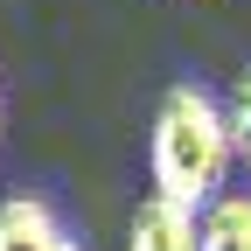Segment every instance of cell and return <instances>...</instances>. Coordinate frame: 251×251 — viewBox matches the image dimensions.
<instances>
[{"mask_svg": "<svg viewBox=\"0 0 251 251\" xmlns=\"http://www.w3.org/2000/svg\"><path fill=\"white\" fill-rule=\"evenodd\" d=\"M230 126L224 105L202 84H175L161 112H153V140H147V168H153V196H168L181 209H209L216 196H230Z\"/></svg>", "mask_w": 251, "mask_h": 251, "instance_id": "cell-1", "label": "cell"}, {"mask_svg": "<svg viewBox=\"0 0 251 251\" xmlns=\"http://www.w3.org/2000/svg\"><path fill=\"white\" fill-rule=\"evenodd\" d=\"M63 230L56 209L35 202V196H7L0 202V251H63Z\"/></svg>", "mask_w": 251, "mask_h": 251, "instance_id": "cell-3", "label": "cell"}, {"mask_svg": "<svg viewBox=\"0 0 251 251\" xmlns=\"http://www.w3.org/2000/svg\"><path fill=\"white\" fill-rule=\"evenodd\" d=\"M196 251H251V196H216L196 216Z\"/></svg>", "mask_w": 251, "mask_h": 251, "instance_id": "cell-4", "label": "cell"}, {"mask_svg": "<svg viewBox=\"0 0 251 251\" xmlns=\"http://www.w3.org/2000/svg\"><path fill=\"white\" fill-rule=\"evenodd\" d=\"M224 126H230V153L251 168V77L230 84V105H224Z\"/></svg>", "mask_w": 251, "mask_h": 251, "instance_id": "cell-5", "label": "cell"}, {"mask_svg": "<svg viewBox=\"0 0 251 251\" xmlns=\"http://www.w3.org/2000/svg\"><path fill=\"white\" fill-rule=\"evenodd\" d=\"M63 251H84V244H77V237H63Z\"/></svg>", "mask_w": 251, "mask_h": 251, "instance_id": "cell-6", "label": "cell"}, {"mask_svg": "<svg viewBox=\"0 0 251 251\" xmlns=\"http://www.w3.org/2000/svg\"><path fill=\"white\" fill-rule=\"evenodd\" d=\"M126 251H196V209H181V202H168V196H147V202L133 209Z\"/></svg>", "mask_w": 251, "mask_h": 251, "instance_id": "cell-2", "label": "cell"}]
</instances>
